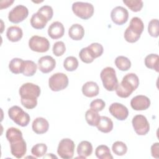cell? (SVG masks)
Wrapping results in <instances>:
<instances>
[{"mask_svg": "<svg viewBox=\"0 0 159 159\" xmlns=\"http://www.w3.org/2000/svg\"><path fill=\"white\" fill-rule=\"evenodd\" d=\"M79 57L81 59V60L85 63H92L93 61V60H94L92 56L91 55V54L89 52V50L88 49V47H85V48H83L80 53H79Z\"/></svg>", "mask_w": 159, "mask_h": 159, "instance_id": "74e56055", "label": "cell"}, {"mask_svg": "<svg viewBox=\"0 0 159 159\" xmlns=\"http://www.w3.org/2000/svg\"><path fill=\"white\" fill-rule=\"evenodd\" d=\"M148 32L150 36L157 38L159 35V25L157 19L151 20L148 25Z\"/></svg>", "mask_w": 159, "mask_h": 159, "instance_id": "d590c367", "label": "cell"}, {"mask_svg": "<svg viewBox=\"0 0 159 159\" xmlns=\"http://www.w3.org/2000/svg\"><path fill=\"white\" fill-rule=\"evenodd\" d=\"M127 29L133 34L140 37L144 29L143 22L139 17H134L130 20L129 26Z\"/></svg>", "mask_w": 159, "mask_h": 159, "instance_id": "ac0fdd59", "label": "cell"}, {"mask_svg": "<svg viewBox=\"0 0 159 159\" xmlns=\"http://www.w3.org/2000/svg\"><path fill=\"white\" fill-rule=\"evenodd\" d=\"M111 17L114 24L121 25L127 21L129 12L125 8L122 6H117L112 10Z\"/></svg>", "mask_w": 159, "mask_h": 159, "instance_id": "7c38bea8", "label": "cell"}, {"mask_svg": "<svg viewBox=\"0 0 159 159\" xmlns=\"http://www.w3.org/2000/svg\"><path fill=\"white\" fill-rule=\"evenodd\" d=\"M104 88L109 91L116 90L118 85V80L116 76L115 70L110 66L104 68L100 74Z\"/></svg>", "mask_w": 159, "mask_h": 159, "instance_id": "277c9868", "label": "cell"}, {"mask_svg": "<svg viewBox=\"0 0 159 159\" xmlns=\"http://www.w3.org/2000/svg\"><path fill=\"white\" fill-rule=\"evenodd\" d=\"M20 102L24 107L32 109L37 104V98L40 94V87L32 83L23 84L19 88Z\"/></svg>", "mask_w": 159, "mask_h": 159, "instance_id": "7a4b0ae2", "label": "cell"}, {"mask_svg": "<svg viewBox=\"0 0 159 159\" xmlns=\"http://www.w3.org/2000/svg\"><path fill=\"white\" fill-rule=\"evenodd\" d=\"M68 85V76L63 73L52 75L48 80V86L53 91H59L66 88Z\"/></svg>", "mask_w": 159, "mask_h": 159, "instance_id": "52a82bcc", "label": "cell"}, {"mask_svg": "<svg viewBox=\"0 0 159 159\" xmlns=\"http://www.w3.org/2000/svg\"><path fill=\"white\" fill-rule=\"evenodd\" d=\"M29 47L34 52L44 53L49 50L50 42L45 37L34 35L29 40Z\"/></svg>", "mask_w": 159, "mask_h": 159, "instance_id": "9c48e42d", "label": "cell"}, {"mask_svg": "<svg viewBox=\"0 0 159 159\" xmlns=\"http://www.w3.org/2000/svg\"><path fill=\"white\" fill-rule=\"evenodd\" d=\"M100 116L98 112L90 109L86 112L85 119L87 123L91 126H96L100 120Z\"/></svg>", "mask_w": 159, "mask_h": 159, "instance_id": "83f0119b", "label": "cell"}, {"mask_svg": "<svg viewBox=\"0 0 159 159\" xmlns=\"http://www.w3.org/2000/svg\"><path fill=\"white\" fill-rule=\"evenodd\" d=\"M23 35L22 30L18 26H11L6 32V36L8 40L12 42H16L19 41Z\"/></svg>", "mask_w": 159, "mask_h": 159, "instance_id": "ffe728a7", "label": "cell"}, {"mask_svg": "<svg viewBox=\"0 0 159 159\" xmlns=\"http://www.w3.org/2000/svg\"><path fill=\"white\" fill-rule=\"evenodd\" d=\"M65 33V28L62 23L55 21L52 23L48 29V34L52 39H58L62 37Z\"/></svg>", "mask_w": 159, "mask_h": 159, "instance_id": "2e32d148", "label": "cell"}, {"mask_svg": "<svg viewBox=\"0 0 159 159\" xmlns=\"http://www.w3.org/2000/svg\"><path fill=\"white\" fill-rule=\"evenodd\" d=\"M6 137L10 143L12 155L17 158L24 157L26 153L27 145L22 132L17 128L10 127L6 131Z\"/></svg>", "mask_w": 159, "mask_h": 159, "instance_id": "6da1fadb", "label": "cell"}, {"mask_svg": "<svg viewBox=\"0 0 159 159\" xmlns=\"http://www.w3.org/2000/svg\"><path fill=\"white\" fill-rule=\"evenodd\" d=\"M37 12L43 15L47 19V21L51 20L53 15V9L50 6H43L38 10Z\"/></svg>", "mask_w": 159, "mask_h": 159, "instance_id": "f35d334b", "label": "cell"}, {"mask_svg": "<svg viewBox=\"0 0 159 159\" xmlns=\"http://www.w3.org/2000/svg\"><path fill=\"white\" fill-rule=\"evenodd\" d=\"M37 66L35 63L32 60L24 61V66L22 74L25 76H32L36 73Z\"/></svg>", "mask_w": 159, "mask_h": 159, "instance_id": "f546056e", "label": "cell"}, {"mask_svg": "<svg viewBox=\"0 0 159 159\" xmlns=\"http://www.w3.org/2000/svg\"><path fill=\"white\" fill-rule=\"evenodd\" d=\"M139 80L135 73H128L125 75L122 81L118 84L116 92L118 96L122 98H128L139 86Z\"/></svg>", "mask_w": 159, "mask_h": 159, "instance_id": "3957f363", "label": "cell"}, {"mask_svg": "<svg viewBox=\"0 0 159 159\" xmlns=\"http://www.w3.org/2000/svg\"><path fill=\"white\" fill-rule=\"evenodd\" d=\"M105 102L101 99H96L90 104V108L96 112L101 111L105 107Z\"/></svg>", "mask_w": 159, "mask_h": 159, "instance_id": "ab89813d", "label": "cell"}, {"mask_svg": "<svg viewBox=\"0 0 159 159\" xmlns=\"http://www.w3.org/2000/svg\"><path fill=\"white\" fill-rule=\"evenodd\" d=\"M69 37L74 40H81L84 35L83 27L79 24H73L68 30Z\"/></svg>", "mask_w": 159, "mask_h": 159, "instance_id": "44dd1931", "label": "cell"}, {"mask_svg": "<svg viewBox=\"0 0 159 159\" xmlns=\"http://www.w3.org/2000/svg\"><path fill=\"white\" fill-rule=\"evenodd\" d=\"M63 66L68 71H75L78 66V61L75 57H68L63 61Z\"/></svg>", "mask_w": 159, "mask_h": 159, "instance_id": "4dcf8cb0", "label": "cell"}, {"mask_svg": "<svg viewBox=\"0 0 159 159\" xmlns=\"http://www.w3.org/2000/svg\"><path fill=\"white\" fill-rule=\"evenodd\" d=\"M8 116L12 120L21 127L27 126L30 120L29 115L17 106H14L9 109Z\"/></svg>", "mask_w": 159, "mask_h": 159, "instance_id": "5b68a950", "label": "cell"}, {"mask_svg": "<svg viewBox=\"0 0 159 159\" xmlns=\"http://www.w3.org/2000/svg\"><path fill=\"white\" fill-rule=\"evenodd\" d=\"M24 66V61L19 58H12L9 64L10 71L14 74L22 73Z\"/></svg>", "mask_w": 159, "mask_h": 159, "instance_id": "d4e9b609", "label": "cell"}, {"mask_svg": "<svg viewBox=\"0 0 159 159\" xmlns=\"http://www.w3.org/2000/svg\"><path fill=\"white\" fill-rule=\"evenodd\" d=\"M111 114L119 120H124L127 119L129 115L128 109L123 104L119 102H114L109 107Z\"/></svg>", "mask_w": 159, "mask_h": 159, "instance_id": "4fadbf2b", "label": "cell"}, {"mask_svg": "<svg viewBox=\"0 0 159 159\" xmlns=\"http://www.w3.org/2000/svg\"><path fill=\"white\" fill-rule=\"evenodd\" d=\"M151 153L153 157L158 158L159 155V143L158 142L153 143L151 147Z\"/></svg>", "mask_w": 159, "mask_h": 159, "instance_id": "60d3db41", "label": "cell"}, {"mask_svg": "<svg viewBox=\"0 0 159 159\" xmlns=\"http://www.w3.org/2000/svg\"><path fill=\"white\" fill-rule=\"evenodd\" d=\"M29 14L28 9L23 5H17L9 12V20L14 24H18L25 20Z\"/></svg>", "mask_w": 159, "mask_h": 159, "instance_id": "8fae6325", "label": "cell"}, {"mask_svg": "<svg viewBox=\"0 0 159 159\" xmlns=\"http://www.w3.org/2000/svg\"><path fill=\"white\" fill-rule=\"evenodd\" d=\"M14 2V1H1L0 4H1V7L0 9H2L4 8H7L11 6V4Z\"/></svg>", "mask_w": 159, "mask_h": 159, "instance_id": "b9f144b4", "label": "cell"}, {"mask_svg": "<svg viewBox=\"0 0 159 159\" xmlns=\"http://www.w3.org/2000/svg\"><path fill=\"white\" fill-rule=\"evenodd\" d=\"M39 70L43 73L51 72L56 66L55 60L51 56L47 55L40 58L38 61Z\"/></svg>", "mask_w": 159, "mask_h": 159, "instance_id": "5bb4252c", "label": "cell"}, {"mask_svg": "<svg viewBox=\"0 0 159 159\" xmlns=\"http://www.w3.org/2000/svg\"><path fill=\"white\" fill-rule=\"evenodd\" d=\"M87 47L89 53L94 59L101 56L103 53V47L99 43H93Z\"/></svg>", "mask_w": 159, "mask_h": 159, "instance_id": "1f68e13d", "label": "cell"}, {"mask_svg": "<svg viewBox=\"0 0 159 159\" xmlns=\"http://www.w3.org/2000/svg\"><path fill=\"white\" fill-rule=\"evenodd\" d=\"M72 11L77 17L86 20L93 16L94 7L89 2H75L72 4Z\"/></svg>", "mask_w": 159, "mask_h": 159, "instance_id": "8992f818", "label": "cell"}, {"mask_svg": "<svg viewBox=\"0 0 159 159\" xmlns=\"http://www.w3.org/2000/svg\"><path fill=\"white\" fill-rule=\"evenodd\" d=\"M112 150L114 154L116 155L122 156L126 153L127 151V147L124 142L121 141H116L112 144Z\"/></svg>", "mask_w": 159, "mask_h": 159, "instance_id": "d6a6232c", "label": "cell"}, {"mask_svg": "<svg viewBox=\"0 0 159 159\" xmlns=\"http://www.w3.org/2000/svg\"><path fill=\"white\" fill-rule=\"evenodd\" d=\"M130 106L135 111L146 110L150 106V100L145 96L138 95L131 99Z\"/></svg>", "mask_w": 159, "mask_h": 159, "instance_id": "9a60e30c", "label": "cell"}, {"mask_svg": "<svg viewBox=\"0 0 159 159\" xmlns=\"http://www.w3.org/2000/svg\"><path fill=\"white\" fill-rule=\"evenodd\" d=\"M47 151V146L43 143H37L33 146L31 149V153L33 155L35 156L37 158L43 157Z\"/></svg>", "mask_w": 159, "mask_h": 159, "instance_id": "836d02e7", "label": "cell"}, {"mask_svg": "<svg viewBox=\"0 0 159 159\" xmlns=\"http://www.w3.org/2000/svg\"><path fill=\"white\" fill-rule=\"evenodd\" d=\"M123 2L133 12H139L143 7V1L141 0H124Z\"/></svg>", "mask_w": 159, "mask_h": 159, "instance_id": "e575fe53", "label": "cell"}, {"mask_svg": "<svg viewBox=\"0 0 159 159\" xmlns=\"http://www.w3.org/2000/svg\"><path fill=\"white\" fill-rule=\"evenodd\" d=\"M32 128L37 134H42L47 132L49 128L48 122L43 117H37L32 122Z\"/></svg>", "mask_w": 159, "mask_h": 159, "instance_id": "e0dca14e", "label": "cell"}, {"mask_svg": "<svg viewBox=\"0 0 159 159\" xmlns=\"http://www.w3.org/2000/svg\"><path fill=\"white\" fill-rule=\"evenodd\" d=\"M53 53L57 57H60L63 55L65 52L66 47L65 43L61 41H58L55 42L53 46Z\"/></svg>", "mask_w": 159, "mask_h": 159, "instance_id": "8d00e7d4", "label": "cell"}, {"mask_svg": "<svg viewBox=\"0 0 159 159\" xmlns=\"http://www.w3.org/2000/svg\"><path fill=\"white\" fill-rule=\"evenodd\" d=\"M47 22V19L38 12L34 13L30 19V25L35 29H43L45 27Z\"/></svg>", "mask_w": 159, "mask_h": 159, "instance_id": "603a6c76", "label": "cell"}, {"mask_svg": "<svg viewBox=\"0 0 159 159\" xmlns=\"http://www.w3.org/2000/svg\"><path fill=\"white\" fill-rule=\"evenodd\" d=\"M96 127L99 131L103 133H109L113 129V122L108 117L101 116L99 122Z\"/></svg>", "mask_w": 159, "mask_h": 159, "instance_id": "cb8c5ba5", "label": "cell"}, {"mask_svg": "<svg viewBox=\"0 0 159 159\" xmlns=\"http://www.w3.org/2000/svg\"><path fill=\"white\" fill-rule=\"evenodd\" d=\"M99 88L98 84L94 81H88L82 86L83 94L88 98L96 96L99 94Z\"/></svg>", "mask_w": 159, "mask_h": 159, "instance_id": "d6986e66", "label": "cell"}, {"mask_svg": "<svg viewBox=\"0 0 159 159\" xmlns=\"http://www.w3.org/2000/svg\"><path fill=\"white\" fill-rule=\"evenodd\" d=\"M93 152L92 144L88 141L81 142L77 147V153L80 158H85L87 157L90 156Z\"/></svg>", "mask_w": 159, "mask_h": 159, "instance_id": "7402d4cb", "label": "cell"}, {"mask_svg": "<svg viewBox=\"0 0 159 159\" xmlns=\"http://www.w3.org/2000/svg\"><path fill=\"white\" fill-rule=\"evenodd\" d=\"M132 124L135 132L139 135H145L149 132V123L147 118L143 115L135 116L132 119Z\"/></svg>", "mask_w": 159, "mask_h": 159, "instance_id": "30bf717a", "label": "cell"}, {"mask_svg": "<svg viewBox=\"0 0 159 159\" xmlns=\"http://www.w3.org/2000/svg\"><path fill=\"white\" fill-rule=\"evenodd\" d=\"M75 145L74 142L70 139H63L59 142L57 153L58 155L64 159L73 158L74 155Z\"/></svg>", "mask_w": 159, "mask_h": 159, "instance_id": "ba28073f", "label": "cell"}, {"mask_svg": "<svg viewBox=\"0 0 159 159\" xmlns=\"http://www.w3.org/2000/svg\"><path fill=\"white\" fill-rule=\"evenodd\" d=\"M97 158L99 159H112L113 157L111 153L109 148L105 145H99L95 150Z\"/></svg>", "mask_w": 159, "mask_h": 159, "instance_id": "4316f807", "label": "cell"}, {"mask_svg": "<svg viewBox=\"0 0 159 159\" xmlns=\"http://www.w3.org/2000/svg\"><path fill=\"white\" fill-rule=\"evenodd\" d=\"M115 65L121 71H127L131 67L130 60L124 56H118L115 59Z\"/></svg>", "mask_w": 159, "mask_h": 159, "instance_id": "f1b7e54d", "label": "cell"}, {"mask_svg": "<svg viewBox=\"0 0 159 159\" xmlns=\"http://www.w3.org/2000/svg\"><path fill=\"white\" fill-rule=\"evenodd\" d=\"M145 65L150 69L154 70L157 72H158V64L159 57L157 54L151 53L148 55L145 58Z\"/></svg>", "mask_w": 159, "mask_h": 159, "instance_id": "484cf974", "label": "cell"}]
</instances>
